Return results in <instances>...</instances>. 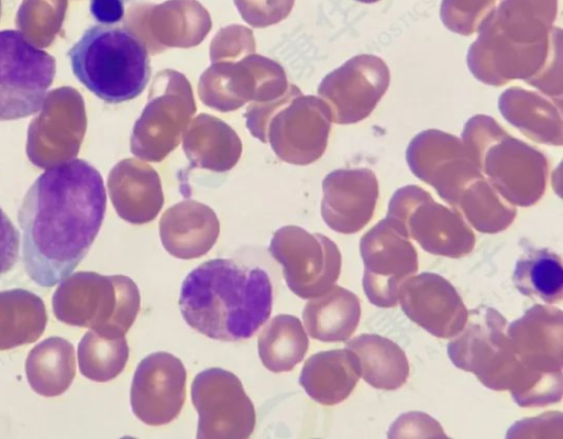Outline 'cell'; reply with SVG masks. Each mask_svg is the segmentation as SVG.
Returning a JSON list of instances; mask_svg holds the SVG:
<instances>
[{
    "label": "cell",
    "instance_id": "6da1fadb",
    "mask_svg": "<svg viewBox=\"0 0 563 439\" xmlns=\"http://www.w3.org/2000/svg\"><path fill=\"white\" fill-rule=\"evenodd\" d=\"M106 209L102 176L87 161L67 160L45 169L18 211L27 276L47 288L70 276L97 238Z\"/></svg>",
    "mask_w": 563,
    "mask_h": 439
},
{
    "label": "cell",
    "instance_id": "7a4b0ae2",
    "mask_svg": "<svg viewBox=\"0 0 563 439\" xmlns=\"http://www.w3.org/2000/svg\"><path fill=\"white\" fill-rule=\"evenodd\" d=\"M179 307L192 329L219 341L251 338L273 309L267 272L232 259H212L184 279Z\"/></svg>",
    "mask_w": 563,
    "mask_h": 439
},
{
    "label": "cell",
    "instance_id": "3957f363",
    "mask_svg": "<svg viewBox=\"0 0 563 439\" xmlns=\"http://www.w3.org/2000/svg\"><path fill=\"white\" fill-rule=\"evenodd\" d=\"M507 320L495 308L467 312L463 329L448 344L452 363L477 376L494 391H509L521 407H542L560 402L563 374L529 370L518 359L507 334Z\"/></svg>",
    "mask_w": 563,
    "mask_h": 439
},
{
    "label": "cell",
    "instance_id": "277c9868",
    "mask_svg": "<svg viewBox=\"0 0 563 439\" xmlns=\"http://www.w3.org/2000/svg\"><path fill=\"white\" fill-rule=\"evenodd\" d=\"M67 56L76 78L108 103L139 97L150 80L148 51L125 25L88 28Z\"/></svg>",
    "mask_w": 563,
    "mask_h": 439
},
{
    "label": "cell",
    "instance_id": "5b68a950",
    "mask_svg": "<svg viewBox=\"0 0 563 439\" xmlns=\"http://www.w3.org/2000/svg\"><path fill=\"white\" fill-rule=\"evenodd\" d=\"M462 141L482 174L507 201L527 207L541 198L548 165L538 150L507 134L486 116L467 122Z\"/></svg>",
    "mask_w": 563,
    "mask_h": 439
},
{
    "label": "cell",
    "instance_id": "8992f818",
    "mask_svg": "<svg viewBox=\"0 0 563 439\" xmlns=\"http://www.w3.org/2000/svg\"><path fill=\"white\" fill-rule=\"evenodd\" d=\"M136 284L124 275L78 272L63 281L53 296L56 318L63 322L91 328L107 336H124L140 311Z\"/></svg>",
    "mask_w": 563,
    "mask_h": 439
},
{
    "label": "cell",
    "instance_id": "52a82bcc",
    "mask_svg": "<svg viewBox=\"0 0 563 439\" xmlns=\"http://www.w3.org/2000/svg\"><path fill=\"white\" fill-rule=\"evenodd\" d=\"M386 218L424 251L452 259L470 254L475 234L455 208L437 202L419 186L398 189L390 199Z\"/></svg>",
    "mask_w": 563,
    "mask_h": 439
},
{
    "label": "cell",
    "instance_id": "ba28073f",
    "mask_svg": "<svg viewBox=\"0 0 563 439\" xmlns=\"http://www.w3.org/2000/svg\"><path fill=\"white\" fill-rule=\"evenodd\" d=\"M55 73V58L22 32L0 31V121L40 112Z\"/></svg>",
    "mask_w": 563,
    "mask_h": 439
},
{
    "label": "cell",
    "instance_id": "9c48e42d",
    "mask_svg": "<svg viewBox=\"0 0 563 439\" xmlns=\"http://www.w3.org/2000/svg\"><path fill=\"white\" fill-rule=\"evenodd\" d=\"M196 111L190 84L178 72L156 74L148 102L135 122L131 152L137 157L159 162L179 143Z\"/></svg>",
    "mask_w": 563,
    "mask_h": 439
},
{
    "label": "cell",
    "instance_id": "30bf717a",
    "mask_svg": "<svg viewBox=\"0 0 563 439\" xmlns=\"http://www.w3.org/2000/svg\"><path fill=\"white\" fill-rule=\"evenodd\" d=\"M268 251L282 265L289 289L300 298L311 299L324 294L340 276L341 252L321 233L284 226L275 231Z\"/></svg>",
    "mask_w": 563,
    "mask_h": 439
},
{
    "label": "cell",
    "instance_id": "8fae6325",
    "mask_svg": "<svg viewBox=\"0 0 563 439\" xmlns=\"http://www.w3.org/2000/svg\"><path fill=\"white\" fill-rule=\"evenodd\" d=\"M284 69L276 62L249 55L238 62H214L199 80V96L206 106L221 112L235 110L246 101H273L289 90Z\"/></svg>",
    "mask_w": 563,
    "mask_h": 439
},
{
    "label": "cell",
    "instance_id": "7c38bea8",
    "mask_svg": "<svg viewBox=\"0 0 563 439\" xmlns=\"http://www.w3.org/2000/svg\"><path fill=\"white\" fill-rule=\"evenodd\" d=\"M198 413L197 438L245 439L254 431L256 413L240 378L221 367L198 373L191 384Z\"/></svg>",
    "mask_w": 563,
    "mask_h": 439
},
{
    "label": "cell",
    "instance_id": "4fadbf2b",
    "mask_svg": "<svg viewBox=\"0 0 563 439\" xmlns=\"http://www.w3.org/2000/svg\"><path fill=\"white\" fill-rule=\"evenodd\" d=\"M364 263L363 288L367 299L382 308L395 307L400 286L418 271L417 250L388 218L360 241Z\"/></svg>",
    "mask_w": 563,
    "mask_h": 439
},
{
    "label": "cell",
    "instance_id": "5bb4252c",
    "mask_svg": "<svg viewBox=\"0 0 563 439\" xmlns=\"http://www.w3.org/2000/svg\"><path fill=\"white\" fill-rule=\"evenodd\" d=\"M407 161L412 173L434 187L453 208L464 189L484 177L463 141L438 130L415 136L407 150Z\"/></svg>",
    "mask_w": 563,
    "mask_h": 439
},
{
    "label": "cell",
    "instance_id": "9a60e30c",
    "mask_svg": "<svg viewBox=\"0 0 563 439\" xmlns=\"http://www.w3.org/2000/svg\"><path fill=\"white\" fill-rule=\"evenodd\" d=\"M331 121L330 108L323 100L298 95L273 114L266 140L283 161L305 165L323 153Z\"/></svg>",
    "mask_w": 563,
    "mask_h": 439
},
{
    "label": "cell",
    "instance_id": "2e32d148",
    "mask_svg": "<svg viewBox=\"0 0 563 439\" xmlns=\"http://www.w3.org/2000/svg\"><path fill=\"white\" fill-rule=\"evenodd\" d=\"M389 72L373 55H360L333 70L321 81L323 98L335 123H353L366 118L386 91Z\"/></svg>",
    "mask_w": 563,
    "mask_h": 439
},
{
    "label": "cell",
    "instance_id": "e0dca14e",
    "mask_svg": "<svg viewBox=\"0 0 563 439\" xmlns=\"http://www.w3.org/2000/svg\"><path fill=\"white\" fill-rule=\"evenodd\" d=\"M186 369L177 356L154 352L133 375L130 403L133 414L150 426L166 425L178 417L186 399Z\"/></svg>",
    "mask_w": 563,
    "mask_h": 439
},
{
    "label": "cell",
    "instance_id": "ac0fdd59",
    "mask_svg": "<svg viewBox=\"0 0 563 439\" xmlns=\"http://www.w3.org/2000/svg\"><path fill=\"white\" fill-rule=\"evenodd\" d=\"M398 300L406 316L438 338H453L467 320V309L455 287L443 276L424 272L409 277Z\"/></svg>",
    "mask_w": 563,
    "mask_h": 439
},
{
    "label": "cell",
    "instance_id": "d6986e66",
    "mask_svg": "<svg viewBox=\"0 0 563 439\" xmlns=\"http://www.w3.org/2000/svg\"><path fill=\"white\" fill-rule=\"evenodd\" d=\"M131 15L140 28L134 34L153 54L167 46H194L211 28L208 11L196 0L140 3L131 9Z\"/></svg>",
    "mask_w": 563,
    "mask_h": 439
},
{
    "label": "cell",
    "instance_id": "ffe728a7",
    "mask_svg": "<svg viewBox=\"0 0 563 439\" xmlns=\"http://www.w3.org/2000/svg\"><path fill=\"white\" fill-rule=\"evenodd\" d=\"M322 189L321 216L330 229L352 234L372 219L378 198V183L372 171H334L324 178Z\"/></svg>",
    "mask_w": 563,
    "mask_h": 439
},
{
    "label": "cell",
    "instance_id": "44dd1931",
    "mask_svg": "<svg viewBox=\"0 0 563 439\" xmlns=\"http://www.w3.org/2000/svg\"><path fill=\"white\" fill-rule=\"evenodd\" d=\"M514 351L531 371L563 374V312L533 305L506 329Z\"/></svg>",
    "mask_w": 563,
    "mask_h": 439
},
{
    "label": "cell",
    "instance_id": "7402d4cb",
    "mask_svg": "<svg viewBox=\"0 0 563 439\" xmlns=\"http://www.w3.org/2000/svg\"><path fill=\"white\" fill-rule=\"evenodd\" d=\"M220 223L208 206L189 199L168 208L159 220L164 249L173 256L191 260L207 254L218 240Z\"/></svg>",
    "mask_w": 563,
    "mask_h": 439
},
{
    "label": "cell",
    "instance_id": "603a6c76",
    "mask_svg": "<svg viewBox=\"0 0 563 439\" xmlns=\"http://www.w3.org/2000/svg\"><path fill=\"white\" fill-rule=\"evenodd\" d=\"M361 377L357 358L349 349H335L312 354L305 362L299 384L322 405L331 406L346 399Z\"/></svg>",
    "mask_w": 563,
    "mask_h": 439
},
{
    "label": "cell",
    "instance_id": "cb8c5ba5",
    "mask_svg": "<svg viewBox=\"0 0 563 439\" xmlns=\"http://www.w3.org/2000/svg\"><path fill=\"white\" fill-rule=\"evenodd\" d=\"M184 151L192 166L225 172L239 161L242 144L231 127L202 113L185 130Z\"/></svg>",
    "mask_w": 563,
    "mask_h": 439
},
{
    "label": "cell",
    "instance_id": "d4e9b609",
    "mask_svg": "<svg viewBox=\"0 0 563 439\" xmlns=\"http://www.w3.org/2000/svg\"><path fill=\"white\" fill-rule=\"evenodd\" d=\"M360 318L361 304L357 296L338 285L311 298L302 310L308 334L323 342L347 340L356 330Z\"/></svg>",
    "mask_w": 563,
    "mask_h": 439
},
{
    "label": "cell",
    "instance_id": "484cf974",
    "mask_svg": "<svg viewBox=\"0 0 563 439\" xmlns=\"http://www.w3.org/2000/svg\"><path fill=\"white\" fill-rule=\"evenodd\" d=\"M345 348L357 358L361 376L371 386L393 391L407 382L408 359L394 341L379 334L363 333L347 341Z\"/></svg>",
    "mask_w": 563,
    "mask_h": 439
},
{
    "label": "cell",
    "instance_id": "4316f807",
    "mask_svg": "<svg viewBox=\"0 0 563 439\" xmlns=\"http://www.w3.org/2000/svg\"><path fill=\"white\" fill-rule=\"evenodd\" d=\"M499 109L508 122L533 141L561 145V108L536 92L507 89L499 98Z\"/></svg>",
    "mask_w": 563,
    "mask_h": 439
},
{
    "label": "cell",
    "instance_id": "83f0119b",
    "mask_svg": "<svg viewBox=\"0 0 563 439\" xmlns=\"http://www.w3.org/2000/svg\"><path fill=\"white\" fill-rule=\"evenodd\" d=\"M46 322V308L40 296L23 288L0 292V350L36 341Z\"/></svg>",
    "mask_w": 563,
    "mask_h": 439
},
{
    "label": "cell",
    "instance_id": "f1b7e54d",
    "mask_svg": "<svg viewBox=\"0 0 563 439\" xmlns=\"http://www.w3.org/2000/svg\"><path fill=\"white\" fill-rule=\"evenodd\" d=\"M25 372L33 391L46 397L59 395L75 375L73 345L58 337L42 341L31 350Z\"/></svg>",
    "mask_w": 563,
    "mask_h": 439
},
{
    "label": "cell",
    "instance_id": "f546056e",
    "mask_svg": "<svg viewBox=\"0 0 563 439\" xmlns=\"http://www.w3.org/2000/svg\"><path fill=\"white\" fill-rule=\"evenodd\" d=\"M516 288L525 296L547 304L563 299V266L559 254L527 244L512 274Z\"/></svg>",
    "mask_w": 563,
    "mask_h": 439
},
{
    "label": "cell",
    "instance_id": "4dcf8cb0",
    "mask_svg": "<svg viewBox=\"0 0 563 439\" xmlns=\"http://www.w3.org/2000/svg\"><path fill=\"white\" fill-rule=\"evenodd\" d=\"M135 166L120 186L112 188L111 197L122 219L143 224L157 217L164 204V195L156 171L141 162H136Z\"/></svg>",
    "mask_w": 563,
    "mask_h": 439
},
{
    "label": "cell",
    "instance_id": "1f68e13d",
    "mask_svg": "<svg viewBox=\"0 0 563 439\" xmlns=\"http://www.w3.org/2000/svg\"><path fill=\"white\" fill-rule=\"evenodd\" d=\"M257 341L263 365L274 373L291 371L302 361L309 347L301 321L286 314L272 318Z\"/></svg>",
    "mask_w": 563,
    "mask_h": 439
},
{
    "label": "cell",
    "instance_id": "d6a6232c",
    "mask_svg": "<svg viewBox=\"0 0 563 439\" xmlns=\"http://www.w3.org/2000/svg\"><path fill=\"white\" fill-rule=\"evenodd\" d=\"M455 209L483 233L506 230L517 215L515 206L507 201L485 177L474 180L464 189Z\"/></svg>",
    "mask_w": 563,
    "mask_h": 439
},
{
    "label": "cell",
    "instance_id": "836d02e7",
    "mask_svg": "<svg viewBox=\"0 0 563 439\" xmlns=\"http://www.w3.org/2000/svg\"><path fill=\"white\" fill-rule=\"evenodd\" d=\"M78 359L82 375L96 382H107L125 367L129 345L124 336L107 337L91 330L78 345Z\"/></svg>",
    "mask_w": 563,
    "mask_h": 439
},
{
    "label": "cell",
    "instance_id": "e575fe53",
    "mask_svg": "<svg viewBox=\"0 0 563 439\" xmlns=\"http://www.w3.org/2000/svg\"><path fill=\"white\" fill-rule=\"evenodd\" d=\"M20 233L0 207V276L15 265L20 253Z\"/></svg>",
    "mask_w": 563,
    "mask_h": 439
},
{
    "label": "cell",
    "instance_id": "d590c367",
    "mask_svg": "<svg viewBox=\"0 0 563 439\" xmlns=\"http://www.w3.org/2000/svg\"><path fill=\"white\" fill-rule=\"evenodd\" d=\"M90 13L100 24L113 25L124 17L123 0H90Z\"/></svg>",
    "mask_w": 563,
    "mask_h": 439
},
{
    "label": "cell",
    "instance_id": "8d00e7d4",
    "mask_svg": "<svg viewBox=\"0 0 563 439\" xmlns=\"http://www.w3.org/2000/svg\"><path fill=\"white\" fill-rule=\"evenodd\" d=\"M275 0H234L235 6L246 9H262L272 4Z\"/></svg>",
    "mask_w": 563,
    "mask_h": 439
},
{
    "label": "cell",
    "instance_id": "74e56055",
    "mask_svg": "<svg viewBox=\"0 0 563 439\" xmlns=\"http://www.w3.org/2000/svg\"><path fill=\"white\" fill-rule=\"evenodd\" d=\"M123 1H124V2H128V1H130V0H123Z\"/></svg>",
    "mask_w": 563,
    "mask_h": 439
}]
</instances>
